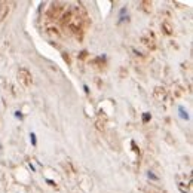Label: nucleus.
<instances>
[{"label":"nucleus","mask_w":193,"mask_h":193,"mask_svg":"<svg viewBox=\"0 0 193 193\" xmlns=\"http://www.w3.org/2000/svg\"><path fill=\"white\" fill-rule=\"evenodd\" d=\"M178 112H180V116H181L183 119H189V114H187V112L184 110V107L180 106V107H178Z\"/></svg>","instance_id":"obj_1"},{"label":"nucleus","mask_w":193,"mask_h":193,"mask_svg":"<svg viewBox=\"0 0 193 193\" xmlns=\"http://www.w3.org/2000/svg\"><path fill=\"white\" fill-rule=\"evenodd\" d=\"M30 140H31V144H33V146H36V144H37V141H36V134H34V132H31V134H30Z\"/></svg>","instance_id":"obj_2"},{"label":"nucleus","mask_w":193,"mask_h":193,"mask_svg":"<svg viewBox=\"0 0 193 193\" xmlns=\"http://www.w3.org/2000/svg\"><path fill=\"white\" fill-rule=\"evenodd\" d=\"M149 119H150V114H149V113H144V116H143V120H144V122H147Z\"/></svg>","instance_id":"obj_3"},{"label":"nucleus","mask_w":193,"mask_h":193,"mask_svg":"<svg viewBox=\"0 0 193 193\" xmlns=\"http://www.w3.org/2000/svg\"><path fill=\"white\" fill-rule=\"evenodd\" d=\"M147 175H149V178H152V180H158V177L154 175V174H152V172H149Z\"/></svg>","instance_id":"obj_4"},{"label":"nucleus","mask_w":193,"mask_h":193,"mask_svg":"<svg viewBox=\"0 0 193 193\" xmlns=\"http://www.w3.org/2000/svg\"><path fill=\"white\" fill-rule=\"evenodd\" d=\"M15 116H17V117H19V119L23 117V116H21V113H19V112H17V113H15Z\"/></svg>","instance_id":"obj_5"}]
</instances>
